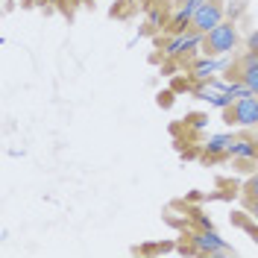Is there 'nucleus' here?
<instances>
[{
    "instance_id": "0eeeda50",
    "label": "nucleus",
    "mask_w": 258,
    "mask_h": 258,
    "mask_svg": "<svg viewBox=\"0 0 258 258\" xmlns=\"http://www.w3.org/2000/svg\"><path fill=\"white\" fill-rule=\"evenodd\" d=\"M200 35H203V32H197V30H194V35H185V38H176V41L170 44V50H167V53H182L185 47H194V44L200 41Z\"/></svg>"
},
{
    "instance_id": "39448f33",
    "label": "nucleus",
    "mask_w": 258,
    "mask_h": 258,
    "mask_svg": "<svg viewBox=\"0 0 258 258\" xmlns=\"http://www.w3.org/2000/svg\"><path fill=\"white\" fill-rule=\"evenodd\" d=\"M197 246H200L203 252H217V249H223V241H220L214 232H206V235L197 238Z\"/></svg>"
},
{
    "instance_id": "20e7f679",
    "label": "nucleus",
    "mask_w": 258,
    "mask_h": 258,
    "mask_svg": "<svg viewBox=\"0 0 258 258\" xmlns=\"http://www.w3.org/2000/svg\"><path fill=\"white\" fill-rule=\"evenodd\" d=\"M241 80H243V88L258 94V59L255 56H246L241 64Z\"/></svg>"
},
{
    "instance_id": "6e6552de",
    "label": "nucleus",
    "mask_w": 258,
    "mask_h": 258,
    "mask_svg": "<svg viewBox=\"0 0 258 258\" xmlns=\"http://www.w3.org/2000/svg\"><path fill=\"white\" fill-rule=\"evenodd\" d=\"M229 147H232V138H229V135H217V138L209 141V153L214 156V153H223V150H229Z\"/></svg>"
},
{
    "instance_id": "9b49d317",
    "label": "nucleus",
    "mask_w": 258,
    "mask_h": 258,
    "mask_svg": "<svg viewBox=\"0 0 258 258\" xmlns=\"http://www.w3.org/2000/svg\"><path fill=\"white\" fill-rule=\"evenodd\" d=\"M249 211H252V217H255V220H258V197H255V200H252V206H249Z\"/></svg>"
},
{
    "instance_id": "9d476101",
    "label": "nucleus",
    "mask_w": 258,
    "mask_h": 258,
    "mask_svg": "<svg viewBox=\"0 0 258 258\" xmlns=\"http://www.w3.org/2000/svg\"><path fill=\"white\" fill-rule=\"evenodd\" d=\"M246 188H249V194H255V197H258V176L249 179V185H246Z\"/></svg>"
},
{
    "instance_id": "f257e3e1",
    "label": "nucleus",
    "mask_w": 258,
    "mask_h": 258,
    "mask_svg": "<svg viewBox=\"0 0 258 258\" xmlns=\"http://www.w3.org/2000/svg\"><path fill=\"white\" fill-rule=\"evenodd\" d=\"M217 24H223V6L220 3H200V9L194 12V30L203 32V35H209Z\"/></svg>"
},
{
    "instance_id": "7ed1b4c3",
    "label": "nucleus",
    "mask_w": 258,
    "mask_h": 258,
    "mask_svg": "<svg viewBox=\"0 0 258 258\" xmlns=\"http://www.w3.org/2000/svg\"><path fill=\"white\" fill-rule=\"evenodd\" d=\"M235 120L243 123V126H255L258 123V97H252V91L235 103Z\"/></svg>"
},
{
    "instance_id": "f8f14e48",
    "label": "nucleus",
    "mask_w": 258,
    "mask_h": 258,
    "mask_svg": "<svg viewBox=\"0 0 258 258\" xmlns=\"http://www.w3.org/2000/svg\"><path fill=\"white\" fill-rule=\"evenodd\" d=\"M255 243H258V232H255Z\"/></svg>"
},
{
    "instance_id": "423d86ee",
    "label": "nucleus",
    "mask_w": 258,
    "mask_h": 258,
    "mask_svg": "<svg viewBox=\"0 0 258 258\" xmlns=\"http://www.w3.org/2000/svg\"><path fill=\"white\" fill-rule=\"evenodd\" d=\"M229 153L232 156H241V159H249V156H255V144L252 141H232Z\"/></svg>"
},
{
    "instance_id": "1a4fd4ad",
    "label": "nucleus",
    "mask_w": 258,
    "mask_h": 258,
    "mask_svg": "<svg viewBox=\"0 0 258 258\" xmlns=\"http://www.w3.org/2000/svg\"><path fill=\"white\" fill-rule=\"evenodd\" d=\"M214 68H217V62H203L200 68H197V77H209Z\"/></svg>"
},
{
    "instance_id": "f03ea898",
    "label": "nucleus",
    "mask_w": 258,
    "mask_h": 258,
    "mask_svg": "<svg viewBox=\"0 0 258 258\" xmlns=\"http://www.w3.org/2000/svg\"><path fill=\"white\" fill-rule=\"evenodd\" d=\"M235 41H238V32H235V27L232 24H217L214 30L209 32V38H206V47H209V53H229V50L235 47Z\"/></svg>"
}]
</instances>
